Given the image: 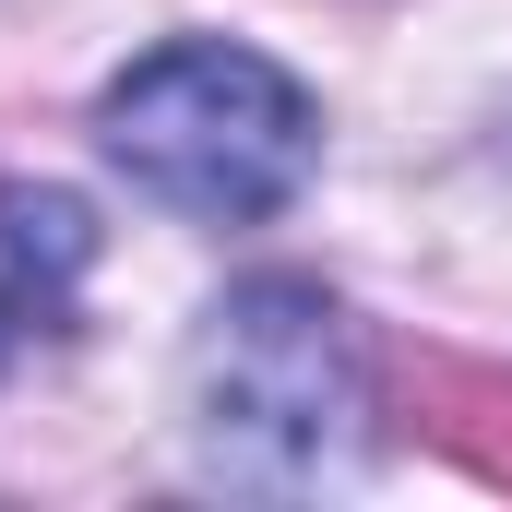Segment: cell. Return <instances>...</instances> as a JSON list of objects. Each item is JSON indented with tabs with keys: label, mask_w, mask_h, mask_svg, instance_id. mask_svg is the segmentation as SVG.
Segmentation results:
<instances>
[{
	"label": "cell",
	"mask_w": 512,
	"mask_h": 512,
	"mask_svg": "<svg viewBox=\"0 0 512 512\" xmlns=\"http://www.w3.org/2000/svg\"><path fill=\"white\" fill-rule=\"evenodd\" d=\"M191 441L227 489H334L370 441V370L322 286L251 274L191 334Z\"/></svg>",
	"instance_id": "obj_1"
},
{
	"label": "cell",
	"mask_w": 512,
	"mask_h": 512,
	"mask_svg": "<svg viewBox=\"0 0 512 512\" xmlns=\"http://www.w3.org/2000/svg\"><path fill=\"white\" fill-rule=\"evenodd\" d=\"M96 131H108V155L131 167V191H155L167 215H203V227L286 215L298 179H310V155H322L310 96L262 48H227V36L143 48L120 84L96 96Z\"/></svg>",
	"instance_id": "obj_2"
},
{
	"label": "cell",
	"mask_w": 512,
	"mask_h": 512,
	"mask_svg": "<svg viewBox=\"0 0 512 512\" xmlns=\"http://www.w3.org/2000/svg\"><path fill=\"white\" fill-rule=\"evenodd\" d=\"M48 310H60V298H48L36 274H12V262H0V358H12V346H24V322H48Z\"/></svg>",
	"instance_id": "obj_3"
}]
</instances>
